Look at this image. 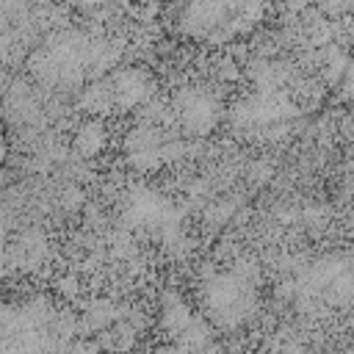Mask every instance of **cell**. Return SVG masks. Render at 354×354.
Masks as SVG:
<instances>
[{
	"label": "cell",
	"mask_w": 354,
	"mask_h": 354,
	"mask_svg": "<svg viewBox=\"0 0 354 354\" xmlns=\"http://www.w3.org/2000/svg\"><path fill=\"white\" fill-rule=\"evenodd\" d=\"M180 124L191 133H207L218 122V102L202 88H188L177 97Z\"/></svg>",
	"instance_id": "6da1fadb"
},
{
	"label": "cell",
	"mask_w": 354,
	"mask_h": 354,
	"mask_svg": "<svg viewBox=\"0 0 354 354\" xmlns=\"http://www.w3.org/2000/svg\"><path fill=\"white\" fill-rule=\"evenodd\" d=\"M149 86L152 83H149L144 69H136V66L119 69L111 77V83H108L111 97H113V108H133V105H138L141 100L149 97V91H152Z\"/></svg>",
	"instance_id": "7a4b0ae2"
},
{
	"label": "cell",
	"mask_w": 354,
	"mask_h": 354,
	"mask_svg": "<svg viewBox=\"0 0 354 354\" xmlns=\"http://www.w3.org/2000/svg\"><path fill=\"white\" fill-rule=\"evenodd\" d=\"M105 144H108V133H105V127L100 124V122H86L77 133H75V149L80 152V155H86V158H94L97 152H102L105 149Z\"/></svg>",
	"instance_id": "3957f363"
},
{
	"label": "cell",
	"mask_w": 354,
	"mask_h": 354,
	"mask_svg": "<svg viewBox=\"0 0 354 354\" xmlns=\"http://www.w3.org/2000/svg\"><path fill=\"white\" fill-rule=\"evenodd\" d=\"M80 105H83L86 111H91V113H108V111L113 108V97H111L108 83H94V86H88V88L83 91V97H80Z\"/></svg>",
	"instance_id": "277c9868"
},
{
	"label": "cell",
	"mask_w": 354,
	"mask_h": 354,
	"mask_svg": "<svg viewBox=\"0 0 354 354\" xmlns=\"http://www.w3.org/2000/svg\"><path fill=\"white\" fill-rule=\"evenodd\" d=\"M3 158H6V138H3V133H0V163H3Z\"/></svg>",
	"instance_id": "5b68a950"
}]
</instances>
